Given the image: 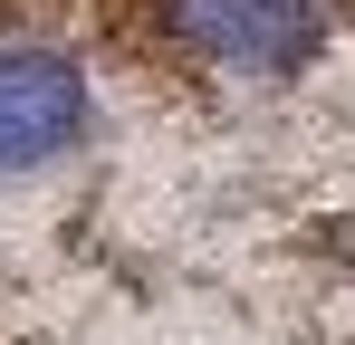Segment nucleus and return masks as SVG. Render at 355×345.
I'll return each instance as SVG.
<instances>
[{
    "mask_svg": "<svg viewBox=\"0 0 355 345\" xmlns=\"http://www.w3.org/2000/svg\"><path fill=\"white\" fill-rule=\"evenodd\" d=\"M164 29L211 77H297L327 39V0H164Z\"/></svg>",
    "mask_w": 355,
    "mask_h": 345,
    "instance_id": "1",
    "label": "nucleus"
},
{
    "mask_svg": "<svg viewBox=\"0 0 355 345\" xmlns=\"http://www.w3.org/2000/svg\"><path fill=\"white\" fill-rule=\"evenodd\" d=\"M87 134V77L58 48L0 39V172H29Z\"/></svg>",
    "mask_w": 355,
    "mask_h": 345,
    "instance_id": "2",
    "label": "nucleus"
}]
</instances>
